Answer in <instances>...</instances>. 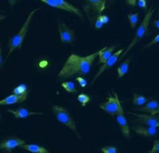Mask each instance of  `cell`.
I'll return each mask as SVG.
<instances>
[{"label": "cell", "mask_w": 159, "mask_h": 153, "mask_svg": "<svg viewBox=\"0 0 159 153\" xmlns=\"http://www.w3.org/2000/svg\"><path fill=\"white\" fill-rule=\"evenodd\" d=\"M13 94H28V91H27V87L25 84H20L18 86H16L14 91H13Z\"/></svg>", "instance_id": "obj_25"}, {"label": "cell", "mask_w": 159, "mask_h": 153, "mask_svg": "<svg viewBox=\"0 0 159 153\" xmlns=\"http://www.w3.org/2000/svg\"><path fill=\"white\" fill-rule=\"evenodd\" d=\"M77 101L81 103V105L83 106V107H85V106L90 102V96L86 94H78V96H77Z\"/></svg>", "instance_id": "obj_23"}, {"label": "cell", "mask_w": 159, "mask_h": 153, "mask_svg": "<svg viewBox=\"0 0 159 153\" xmlns=\"http://www.w3.org/2000/svg\"><path fill=\"white\" fill-rule=\"evenodd\" d=\"M84 2V10L87 17L91 20V15H101L106 9L107 0H80Z\"/></svg>", "instance_id": "obj_5"}, {"label": "cell", "mask_w": 159, "mask_h": 153, "mask_svg": "<svg viewBox=\"0 0 159 153\" xmlns=\"http://www.w3.org/2000/svg\"><path fill=\"white\" fill-rule=\"evenodd\" d=\"M114 96H109L107 101L106 103H103L99 104V107L104 110L106 112L110 114L112 116H116L118 110H119V105H120V101L118 100V96L116 93H114Z\"/></svg>", "instance_id": "obj_8"}, {"label": "cell", "mask_w": 159, "mask_h": 153, "mask_svg": "<svg viewBox=\"0 0 159 153\" xmlns=\"http://www.w3.org/2000/svg\"><path fill=\"white\" fill-rule=\"evenodd\" d=\"M137 0H125V3L127 6H131V7H135L136 5Z\"/></svg>", "instance_id": "obj_33"}, {"label": "cell", "mask_w": 159, "mask_h": 153, "mask_svg": "<svg viewBox=\"0 0 159 153\" xmlns=\"http://www.w3.org/2000/svg\"><path fill=\"white\" fill-rule=\"evenodd\" d=\"M100 51H98L87 56H80L72 54L65 63L63 68L57 74L58 79H67L75 75H86L91 70L94 61L98 56Z\"/></svg>", "instance_id": "obj_1"}, {"label": "cell", "mask_w": 159, "mask_h": 153, "mask_svg": "<svg viewBox=\"0 0 159 153\" xmlns=\"http://www.w3.org/2000/svg\"><path fill=\"white\" fill-rule=\"evenodd\" d=\"M148 153H159V140H156L154 142L153 148L147 151Z\"/></svg>", "instance_id": "obj_27"}, {"label": "cell", "mask_w": 159, "mask_h": 153, "mask_svg": "<svg viewBox=\"0 0 159 153\" xmlns=\"http://www.w3.org/2000/svg\"><path fill=\"white\" fill-rule=\"evenodd\" d=\"M135 111L153 114V115L159 114V102L157 100H150L145 105L139 106L138 108H136Z\"/></svg>", "instance_id": "obj_13"}, {"label": "cell", "mask_w": 159, "mask_h": 153, "mask_svg": "<svg viewBox=\"0 0 159 153\" xmlns=\"http://www.w3.org/2000/svg\"><path fill=\"white\" fill-rule=\"evenodd\" d=\"M122 53H124V50H123V49L118 50L117 52L114 53V54H113V55H112L110 58L108 59L105 63H103V65L100 67V69L98 70V72H97V74H96V75H95V77L93 78L92 82H90V85H93V84L96 82V81L98 79V77H99V76L104 72H106L107 70L110 69L111 67H113V65H114V64H116V63H117V62L119 61V58H120V56H121Z\"/></svg>", "instance_id": "obj_9"}, {"label": "cell", "mask_w": 159, "mask_h": 153, "mask_svg": "<svg viewBox=\"0 0 159 153\" xmlns=\"http://www.w3.org/2000/svg\"><path fill=\"white\" fill-rule=\"evenodd\" d=\"M137 5L139 7L143 8L144 10H147V0H137Z\"/></svg>", "instance_id": "obj_30"}, {"label": "cell", "mask_w": 159, "mask_h": 153, "mask_svg": "<svg viewBox=\"0 0 159 153\" xmlns=\"http://www.w3.org/2000/svg\"><path fill=\"white\" fill-rule=\"evenodd\" d=\"M51 110H52V112L55 115L56 119L59 122H61L62 124H64L66 127H67L68 129H71L79 139L81 138L80 133L78 132L77 128H76L75 121L74 120L73 116L66 108H65L63 106L53 105Z\"/></svg>", "instance_id": "obj_4"}, {"label": "cell", "mask_w": 159, "mask_h": 153, "mask_svg": "<svg viewBox=\"0 0 159 153\" xmlns=\"http://www.w3.org/2000/svg\"><path fill=\"white\" fill-rule=\"evenodd\" d=\"M28 94H15L7 96L6 98L2 99L0 101V105H10V104H16V103H24L27 99Z\"/></svg>", "instance_id": "obj_15"}, {"label": "cell", "mask_w": 159, "mask_h": 153, "mask_svg": "<svg viewBox=\"0 0 159 153\" xmlns=\"http://www.w3.org/2000/svg\"><path fill=\"white\" fill-rule=\"evenodd\" d=\"M101 151L103 153H117V149L115 146H105L101 148Z\"/></svg>", "instance_id": "obj_26"}, {"label": "cell", "mask_w": 159, "mask_h": 153, "mask_svg": "<svg viewBox=\"0 0 159 153\" xmlns=\"http://www.w3.org/2000/svg\"><path fill=\"white\" fill-rule=\"evenodd\" d=\"M19 148L31 153H51L46 148L37 145V144H26L25 143L24 145L20 146Z\"/></svg>", "instance_id": "obj_18"}, {"label": "cell", "mask_w": 159, "mask_h": 153, "mask_svg": "<svg viewBox=\"0 0 159 153\" xmlns=\"http://www.w3.org/2000/svg\"><path fill=\"white\" fill-rule=\"evenodd\" d=\"M115 48H116V46H106L102 48L100 50L99 55H98V62L101 63H105L113 55Z\"/></svg>", "instance_id": "obj_16"}, {"label": "cell", "mask_w": 159, "mask_h": 153, "mask_svg": "<svg viewBox=\"0 0 159 153\" xmlns=\"http://www.w3.org/2000/svg\"><path fill=\"white\" fill-rule=\"evenodd\" d=\"M58 32L60 35V40L61 44H66L73 46L74 42L75 40V31L71 29L69 26H67L64 22H58Z\"/></svg>", "instance_id": "obj_6"}, {"label": "cell", "mask_w": 159, "mask_h": 153, "mask_svg": "<svg viewBox=\"0 0 159 153\" xmlns=\"http://www.w3.org/2000/svg\"><path fill=\"white\" fill-rule=\"evenodd\" d=\"M7 1H8V3H9L10 7H14V6H15V5L17 3L19 0H7Z\"/></svg>", "instance_id": "obj_34"}, {"label": "cell", "mask_w": 159, "mask_h": 153, "mask_svg": "<svg viewBox=\"0 0 159 153\" xmlns=\"http://www.w3.org/2000/svg\"><path fill=\"white\" fill-rule=\"evenodd\" d=\"M158 43H159V34L157 35V36H156V37L151 41V42H150V43H148L147 46H145V48H148V47L152 46H154V45H156V44H158Z\"/></svg>", "instance_id": "obj_31"}, {"label": "cell", "mask_w": 159, "mask_h": 153, "mask_svg": "<svg viewBox=\"0 0 159 153\" xmlns=\"http://www.w3.org/2000/svg\"><path fill=\"white\" fill-rule=\"evenodd\" d=\"M7 112L13 114L16 119H25V118L30 117L33 115H43L44 114V112H37V111H28L27 109H25L24 107H20V108L16 109V110L9 109V110H7Z\"/></svg>", "instance_id": "obj_14"}, {"label": "cell", "mask_w": 159, "mask_h": 153, "mask_svg": "<svg viewBox=\"0 0 159 153\" xmlns=\"http://www.w3.org/2000/svg\"><path fill=\"white\" fill-rule=\"evenodd\" d=\"M25 144L24 140H21L17 137H10L5 140H2L0 143V149L7 153H11L14 149L20 147Z\"/></svg>", "instance_id": "obj_10"}, {"label": "cell", "mask_w": 159, "mask_h": 153, "mask_svg": "<svg viewBox=\"0 0 159 153\" xmlns=\"http://www.w3.org/2000/svg\"><path fill=\"white\" fill-rule=\"evenodd\" d=\"M132 129L140 136L151 138L156 136L158 133V128L149 127V126H142V125H135L132 127Z\"/></svg>", "instance_id": "obj_12"}, {"label": "cell", "mask_w": 159, "mask_h": 153, "mask_svg": "<svg viewBox=\"0 0 159 153\" xmlns=\"http://www.w3.org/2000/svg\"><path fill=\"white\" fill-rule=\"evenodd\" d=\"M78 83L80 84V86L82 87V88H85L86 85H87V82H86V79H84L83 77H81V76H78V77H76V79H75Z\"/></svg>", "instance_id": "obj_28"}, {"label": "cell", "mask_w": 159, "mask_h": 153, "mask_svg": "<svg viewBox=\"0 0 159 153\" xmlns=\"http://www.w3.org/2000/svg\"><path fill=\"white\" fill-rule=\"evenodd\" d=\"M113 2H114V0H109V5H111Z\"/></svg>", "instance_id": "obj_36"}, {"label": "cell", "mask_w": 159, "mask_h": 153, "mask_svg": "<svg viewBox=\"0 0 159 153\" xmlns=\"http://www.w3.org/2000/svg\"><path fill=\"white\" fill-rule=\"evenodd\" d=\"M155 11H156V8L153 7L147 11V15H146V16H145V18H144V20L142 21V23H141V24L138 26V28H137V30H136V32H135V36H134V38H133V40H132V42L129 44V46H127V48L125 50V52L121 55V56H120V58H119V61H121L122 59L125 58V56L129 53V51H130L133 47L135 46V45H136L144 36H146V35H147L149 24H150V20H151V18H152V16H153L154 12Z\"/></svg>", "instance_id": "obj_3"}, {"label": "cell", "mask_w": 159, "mask_h": 153, "mask_svg": "<svg viewBox=\"0 0 159 153\" xmlns=\"http://www.w3.org/2000/svg\"><path fill=\"white\" fill-rule=\"evenodd\" d=\"M138 13H134V14H128L127 15V18H128V21L130 23V27L133 29L135 28L137 24V22H138Z\"/></svg>", "instance_id": "obj_22"}, {"label": "cell", "mask_w": 159, "mask_h": 153, "mask_svg": "<svg viewBox=\"0 0 159 153\" xmlns=\"http://www.w3.org/2000/svg\"><path fill=\"white\" fill-rule=\"evenodd\" d=\"M42 1L43 3L48 5L49 7H55V8H58V9H61V10H65L66 11V8L64 7H62L61 5H59L57 1L55 0H40Z\"/></svg>", "instance_id": "obj_24"}, {"label": "cell", "mask_w": 159, "mask_h": 153, "mask_svg": "<svg viewBox=\"0 0 159 153\" xmlns=\"http://www.w3.org/2000/svg\"><path fill=\"white\" fill-rule=\"evenodd\" d=\"M116 117V121H117V123L119 125V128H120V130L122 132L123 136L125 138H126V139H130V129H129L127 120L125 118L121 103L119 105V110H118Z\"/></svg>", "instance_id": "obj_11"}, {"label": "cell", "mask_w": 159, "mask_h": 153, "mask_svg": "<svg viewBox=\"0 0 159 153\" xmlns=\"http://www.w3.org/2000/svg\"><path fill=\"white\" fill-rule=\"evenodd\" d=\"M55 1H57L59 5H61L62 7H64L66 8V11L73 13V14H75V15H78V16L80 17V19H83L84 15H83V13L80 11L77 7H74L73 5L69 4V3H68V2H66V0H55Z\"/></svg>", "instance_id": "obj_17"}, {"label": "cell", "mask_w": 159, "mask_h": 153, "mask_svg": "<svg viewBox=\"0 0 159 153\" xmlns=\"http://www.w3.org/2000/svg\"><path fill=\"white\" fill-rule=\"evenodd\" d=\"M158 15H159V8H158Z\"/></svg>", "instance_id": "obj_37"}, {"label": "cell", "mask_w": 159, "mask_h": 153, "mask_svg": "<svg viewBox=\"0 0 159 153\" xmlns=\"http://www.w3.org/2000/svg\"><path fill=\"white\" fill-rule=\"evenodd\" d=\"M130 115L135 116V120L138 123L149 126V127H155L158 128L159 127V115H153V114H139L136 112L130 111L128 112Z\"/></svg>", "instance_id": "obj_7"}, {"label": "cell", "mask_w": 159, "mask_h": 153, "mask_svg": "<svg viewBox=\"0 0 159 153\" xmlns=\"http://www.w3.org/2000/svg\"><path fill=\"white\" fill-rule=\"evenodd\" d=\"M39 8H36L34 9L33 11H31L29 13V15H27V18L25 19L24 24L22 25V27L19 29V31L15 34V35L11 36L8 40V43H7V47L9 49L8 53H7V55L6 57V61L7 60V58L10 56V55L12 54L13 52L16 49H19L21 48L22 45H23V42H24L25 38L26 36V34L28 32V29H29V25L31 23V20L33 18V15H35V13L38 11Z\"/></svg>", "instance_id": "obj_2"}, {"label": "cell", "mask_w": 159, "mask_h": 153, "mask_svg": "<svg viewBox=\"0 0 159 153\" xmlns=\"http://www.w3.org/2000/svg\"><path fill=\"white\" fill-rule=\"evenodd\" d=\"M98 19L102 22V23L104 24H107L108 23V21H109V18H108V16L107 15H98Z\"/></svg>", "instance_id": "obj_29"}, {"label": "cell", "mask_w": 159, "mask_h": 153, "mask_svg": "<svg viewBox=\"0 0 159 153\" xmlns=\"http://www.w3.org/2000/svg\"><path fill=\"white\" fill-rule=\"evenodd\" d=\"M61 86L67 93L75 94L77 92V89L73 82H63L61 83Z\"/></svg>", "instance_id": "obj_21"}, {"label": "cell", "mask_w": 159, "mask_h": 153, "mask_svg": "<svg viewBox=\"0 0 159 153\" xmlns=\"http://www.w3.org/2000/svg\"><path fill=\"white\" fill-rule=\"evenodd\" d=\"M150 100L147 98L144 95H140V94H133V103L135 105L137 106H143L145 105L146 103H147Z\"/></svg>", "instance_id": "obj_20"}, {"label": "cell", "mask_w": 159, "mask_h": 153, "mask_svg": "<svg viewBox=\"0 0 159 153\" xmlns=\"http://www.w3.org/2000/svg\"><path fill=\"white\" fill-rule=\"evenodd\" d=\"M103 25H104V24L102 23L99 19H98V17L95 19V27L97 28V29H101L102 27H103Z\"/></svg>", "instance_id": "obj_32"}, {"label": "cell", "mask_w": 159, "mask_h": 153, "mask_svg": "<svg viewBox=\"0 0 159 153\" xmlns=\"http://www.w3.org/2000/svg\"><path fill=\"white\" fill-rule=\"evenodd\" d=\"M130 63H131V58L125 59L123 63H121V64H120L119 67L117 68V74H118V77H119V78L124 77L125 74L128 72Z\"/></svg>", "instance_id": "obj_19"}, {"label": "cell", "mask_w": 159, "mask_h": 153, "mask_svg": "<svg viewBox=\"0 0 159 153\" xmlns=\"http://www.w3.org/2000/svg\"><path fill=\"white\" fill-rule=\"evenodd\" d=\"M154 26H156L157 28H159V20H156V21H154Z\"/></svg>", "instance_id": "obj_35"}]
</instances>
